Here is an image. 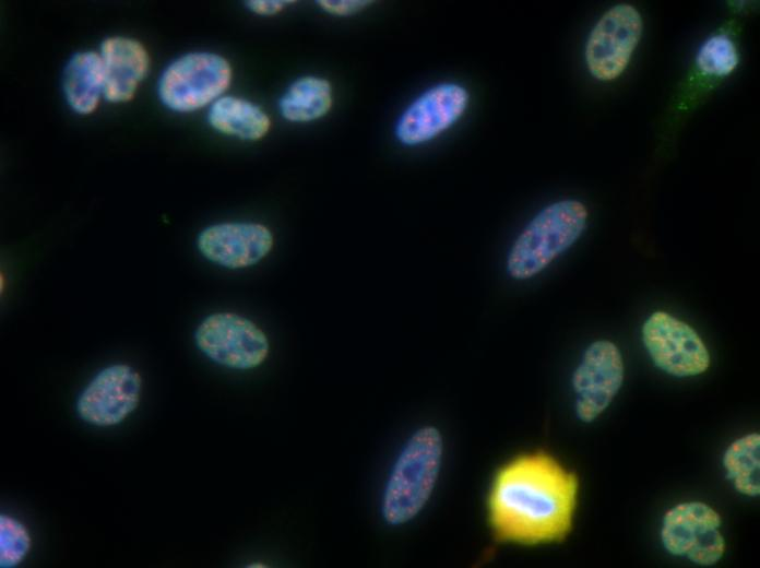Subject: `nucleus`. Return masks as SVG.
<instances>
[{"label":"nucleus","instance_id":"14","mask_svg":"<svg viewBox=\"0 0 760 568\" xmlns=\"http://www.w3.org/2000/svg\"><path fill=\"white\" fill-rule=\"evenodd\" d=\"M207 122L216 132L242 141H259L270 131V115L258 104L224 95L207 109Z\"/></svg>","mask_w":760,"mask_h":568},{"label":"nucleus","instance_id":"12","mask_svg":"<svg viewBox=\"0 0 760 568\" xmlns=\"http://www.w3.org/2000/svg\"><path fill=\"white\" fill-rule=\"evenodd\" d=\"M199 252L213 264L240 270L264 260L274 247V235L260 222H222L204 227L197 237Z\"/></svg>","mask_w":760,"mask_h":568},{"label":"nucleus","instance_id":"4","mask_svg":"<svg viewBox=\"0 0 760 568\" xmlns=\"http://www.w3.org/2000/svg\"><path fill=\"white\" fill-rule=\"evenodd\" d=\"M231 80L233 69L225 57L211 51H192L166 67L157 94L171 111L192 113L210 107L224 96Z\"/></svg>","mask_w":760,"mask_h":568},{"label":"nucleus","instance_id":"13","mask_svg":"<svg viewBox=\"0 0 760 568\" xmlns=\"http://www.w3.org/2000/svg\"><path fill=\"white\" fill-rule=\"evenodd\" d=\"M104 68V98L111 103L131 100L150 68V56L136 39L112 36L100 44Z\"/></svg>","mask_w":760,"mask_h":568},{"label":"nucleus","instance_id":"9","mask_svg":"<svg viewBox=\"0 0 760 568\" xmlns=\"http://www.w3.org/2000/svg\"><path fill=\"white\" fill-rule=\"evenodd\" d=\"M624 375L622 356L613 342L589 345L571 379L578 417L586 423L595 419L619 391Z\"/></svg>","mask_w":760,"mask_h":568},{"label":"nucleus","instance_id":"11","mask_svg":"<svg viewBox=\"0 0 760 568\" xmlns=\"http://www.w3.org/2000/svg\"><path fill=\"white\" fill-rule=\"evenodd\" d=\"M468 93L460 84L443 82L417 96L395 125V137L404 145L431 141L451 128L465 113Z\"/></svg>","mask_w":760,"mask_h":568},{"label":"nucleus","instance_id":"2","mask_svg":"<svg viewBox=\"0 0 760 568\" xmlns=\"http://www.w3.org/2000/svg\"><path fill=\"white\" fill-rule=\"evenodd\" d=\"M587 216L585 205L575 199L556 201L542 209L510 247L507 274L525 281L543 272L580 238Z\"/></svg>","mask_w":760,"mask_h":568},{"label":"nucleus","instance_id":"20","mask_svg":"<svg viewBox=\"0 0 760 568\" xmlns=\"http://www.w3.org/2000/svg\"><path fill=\"white\" fill-rule=\"evenodd\" d=\"M317 3L322 11L330 15L349 16L363 11L372 2L367 0H319Z\"/></svg>","mask_w":760,"mask_h":568},{"label":"nucleus","instance_id":"21","mask_svg":"<svg viewBox=\"0 0 760 568\" xmlns=\"http://www.w3.org/2000/svg\"><path fill=\"white\" fill-rule=\"evenodd\" d=\"M294 1L286 0H250L246 2L249 11L261 16H272L281 13Z\"/></svg>","mask_w":760,"mask_h":568},{"label":"nucleus","instance_id":"16","mask_svg":"<svg viewBox=\"0 0 760 568\" xmlns=\"http://www.w3.org/2000/svg\"><path fill=\"white\" fill-rule=\"evenodd\" d=\"M333 106V87L329 80L307 74L294 80L281 95L277 107L283 119L307 123L323 118Z\"/></svg>","mask_w":760,"mask_h":568},{"label":"nucleus","instance_id":"7","mask_svg":"<svg viewBox=\"0 0 760 568\" xmlns=\"http://www.w3.org/2000/svg\"><path fill=\"white\" fill-rule=\"evenodd\" d=\"M642 28V17L630 4H616L606 11L586 42L585 61L590 73L601 81L618 78L639 44Z\"/></svg>","mask_w":760,"mask_h":568},{"label":"nucleus","instance_id":"18","mask_svg":"<svg viewBox=\"0 0 760 568\" xmlns=\"http://www.w3.org/2000/svg\"><path fill=\"white\" fill-rule=\"evenodd\" d=\"M696 62L705 74L726 76L736 69L739 57L733 40L727 35L717 34L701 45Z\"/></svg>","mask_w":760,"mask_h":568},{"label":"nucleus","instance_id":"17","mask_svg":"<svg viewBox=\"0 0 760 568\" xmlns=\"http://www.w3.org/2000/svg\"><path fill=\"white\" fill-rule=\"evenodd\" d=\"M759 447V434H750L734 441L724 454L723 464L727 478L744 495L757 496L760 493Z\"/></svg>","mask_w":760,"mask_h":568},{"label":"nucleus","instance_id":"8","mask_svg":"<svg viewBox=\"0 0 760 568\" xmlns=\"http://www.w3.org/2000/svg\"><path fill=\"white\" fill-rule=\"evenodd\" d=\"M721 517L703 502H685L664 517L662 542L673 555L685 556L699 565H713L723 555Z\"/></svg>","mask_w":760,"mask_h":568},{"label":"nucleus","instance_id":"10","mask_svg":"<svg viewBox=\"0 0 760 568\" xmlns=\"http://www.w3.org/2000/svg\"><path fill=\"white\" fill-rule=\"evenodd\" d=\"M141 387V376L133 367L110 365L97 372L82 390L76 400V412L91 425H117L136 409Z\"/></svg>","mask_w":760,"mask_h":568},{"label":"nucleus","instance_id":"1","mask_svg":"<svg viewBox=\"0 0 760 568\" xmlns=\"http://www.w3.org/2000/svg\"><path fill=\"white\" fill-rule=\"evenodd\" d=\"M578 481L538 452L504 465L489 494V520L500 541L525 545L562 541L570 532Z\"/></svg>","mask_w":760,"mask_h":568},{"label":"nucleus","instance_id":"19","mask_svg":"<svg viewBox=\"0 0 760 568\" xmlns=\"http://www.w3.org/2000/svg\"><path fill=\"white\" fill-rule=\"evenodd\" d=\"M31 548V536L19 520L1 514L0 517V566L13 568L21 564Z\"/></svg>","mask_w":760,"mask_h":568},{"label":"nucleus","instance_id":"3","mask_svg":"<svg viewBox=\"0 0 760 568\" xmlns=\"http://www.w3.org/2000/svg\"><path fill=\"white\" fill-rule=\"evenodd\" d=\"M442 440L434 427L417 430L397 457L382 498V514L392 525L412 520L429 499L438 477Z\"/></svg>","mask_w":760,"mask_h":568},{"label":"nucleus","instance_id":"5","mask_svg":"<svg viewBox=\"0 0 760 568\" xmlns=\"http://www.w3.org/2000/svg\"><path fill=\"white\" fill-rule=\"evenodd\" d=\"M194 342L210 360L234 370L254 369L270 353L265 332L249 318L230 311L206 316L194 331Z\"/></svg>","mask_w":760,"mask_h":568},{"label":"nucleus","instance_id":"6","mask_svg":"<svg viewBox=\"0 0 760 568\" xmlns=\"http://www.w3.org/2000/svg\"><path fill=\"white\" fill-rule=\"evenodd\" d=\"M642 342L653 364L675 377H691L710 366L709 351L692 327L657 310L643 322Z\"/></svg>","mask_w":760,"mask_h":568},{"label":"nucleus","instance_id":"15","mask_svg":"<svg viewBox=\"0 0 760 568\" xmlns=\"http://www.w3.org/2000/svg\"><path fill=\"white\" fill-rule=\"evenodd\" d=\"M62 85L72 110L80 115L95 111L105 92L99 52L87 50L72 56L64 68Z\"/></svg>","mask_w":760,"mask_h":568}]
</instances>
